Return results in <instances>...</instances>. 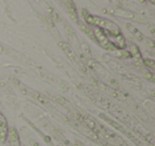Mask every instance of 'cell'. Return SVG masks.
I'll use <instances>...</instances> for the list:
<instances>
[{"label":"cell","instance_id":"6da1fadb","mask_svg":"<svg viewBox=\"0 0 155 146\" xmlns=\"http://www.w3.org/2000/svg\"><path fill=\"white\" fill-rule=\"evenodd\" d=\"M81 14H82L83 19L85 20L86 25L96 26L97 28L102 29V30H104V32H105L107 36H111L114 39L115 36H118V35L121 34V31H120L119 27L115 23L111 21V20L105 19L103 17L92 15L86 9H82L81 10Z\"/></svg>","mask_w":155,"mask_h":146},{"label":"cell","instance_id":"7a4b0ae2","mask_svg":"<svg viewBox=\"0 0 155 146\" xmlns=\"http://www.w3.org/2000/svg\"><path fill=\"white\" fill-rule=\"evenodd\" d=\"M105 11H107L112 15H116V16L122 17V18L134 20V21H137V23H140V24L149 23L147 18L144 16H142V15L136 14L134 12L127 11V10H123V9H109V10H105Z\"/></svg>","mask_w":155,"mask_h":146},{"label":"cell","instance_id":"3957f363","mask_svg":"<svg viewBox=\"0 0 155 146\" xmlns=\"http://www.w3.org/2000/svg\"><path fill=\"white\" fill-rule=\"evenodd\" d=\"M94 32H95V35H96V39H97V44H99V45L102 48H104L105 50L111 51V52L119 50L116 46L114 45V43L109 39V37L105 34L104 30H102V29H100V28H96L94 30Z\"/></svg>","mask_w":155,"mask_h":146},{"label":"cell","instance_id":"277c9868","mask_svg":"<svg viewBox=\"0 0 155 146\" xmlns=\"http://www.w3.org/2000/svg\"><path fill=\"white\" fill-rule=\"evenodd\" d=\"M63 2L67 12H68V14H69L70 18L72 20H75V23H78L79 21V13H78L77 6H75L73 0H63Z\"/></svg>","mask_w":155,"mask_h":146},{"label":"cell","instance_id":"5b68a950","mask_svg":"<svg viewBox=\"0 0 155 146\" xmlns=\"http://www.w3.org/2000/svg\"><path fill=\"white\" fill-rule=\"evenodd\" d=\"M58 46L62 48V50L66 54V56L69 58L70 60H71L75 64H79V65H81L80 64V61H79V59H78V57H77V54H75V51L72 50V48L70 47V45L69 44H67V43H65V42H58Z\"/></svg>","mask_w":155,"mask_h":146},{"label":"cell","instance_id":"8992f818","mask_svg":"<svg viewBox=\"0 0 155 146\" xmlns=\"http://www.w3.org/2000/svg\"><path fill=\"white\" fill-rule=\"evenodd\" d=\"M129 51H130L131 56H132V59L134 60V63H135L138 67L144 66V64H142V57H141L139 48L136 45H134V44H132V45L130 46V50Z\"/></svg>","mask_w":155,"mask_h":146},{"label":"cell","instance_id":"52a82bcc","mask_svg":"<svg viewBox=\"0 0 155 146\" xmlns=\"http://www.w3.org/2000/svg\"><path fill=\"white\" fill-rule=\"evenodd\" d=\"M77 24H78V26H79L80 30L82 31L84 34H86V35L88 36L89 39H92L94 43H97V39H96V35H95L94 29H92L88 25H86L85 23H82V21H80V20H79Z\"/></svg>","mask_w":155,"mask_h":146},{"label":"cell","instance_id":"ba28073f","mask_svg":"<svg viewBox=\"0 0 155 146\" xmlns=\"http://www.w3.org/2000/svg\"><path fill=\"white\" fill-rule=\"evenodd\" d=\"M75 127H77L78 129H79V131H80L81 133H83L84 135L88 137V138H90L92 140H94V141H97V142H99V141H100V139H99V137L97 135V133H95V132L92 131V130L89 129V128L82 126L80 123L78 124V122H75Z\"/></svg>","mask_w":155,"mask_h":146},{"label":"cell","instance_id":"9c48e42d","mask_svg":"<svg viewBox=\"0 0 155 146\" xmlns=\"http://www.w3.org/2000/svg\"><path fill=\"white\" fill-rule=\"evenodd\" d=\"M125 27H127V30L130 31L131 33L133 34L134 36L138 39V41H140V42H144V41H146V37H144V34L141 33L140 31H139L137 28H135L132 24H125Z\"/></svg>","mask_w":155,"mask_h":146},{"label":"cell","instance_id":"30bf717a","mask_svg":"<svg viewBox=\"0 0 155 146\" xmlns=\"http://www.w3.org/2000/svg\"><path fill=\"white\" fill-rule=\"evenodd\" d=\"M82 123L85 124L86 126H87V128H89V129L92 130V131H94L95 133H97V135H99L100 132H101V130L98 128L96 122H94L92 120H90V118H88V117H82Z\"/></svg>","mask_w":155,"mask_h":146},{"label":"cell","instance_id":"8fae6325","mask_svg":"<svg viewBox=\"0 0 155 146\" xmlns=\"http://www.w3.org/2000/svg\"><path fill=\"white\" fill-rule=\"evenodd\" d=\"M8 139L10 141V143H15V142H20L19 135L15 128H11L8 129Z\"/></svg>","mask_w":155,"mask_h":146},{"label":"cell","instance_id":"7c38bea8","mask_svg":"<svg viewBox=\"0 0 155 146\" xmlns=\"http://www.w3.org/2000/svg\"><path fill=\"white\" fill-rule=\"evenodd\" d=\"M100 117L101 118H103L104 121L106 122L107 124H109L111 126H113L114 128H116V129H119V130H123V128H122V126L120 125V124H118L117 122H115V121H113V120H111V118H108L107 116H105V115H103V114H100Z\"/></svg>","mask_w":155,"mask_h":146},{"label":"cell","instance_id":"4fadbf2b","mask_svg":"<svg viewBox=\"0 0 155 146\" xmlns=\"http://www.w3.org/2000/svg\"><path fill=\"white\" fill-rule=\"evenodd\" d=\"M113 54L115 57L121 58V59H130V58H132L130 51H127V50H116L114 51Z\"/></svg>","mask_w":155,"mask_h":146},{"label":"cell","instance_id":"5bb4252c","mask_svg":"<svg viewBox=\"0 0 155 146\" xmlns=\"http://www.w3.org/2000/svg\"><path fill=\"white\" fill-rule=\"evenodd\" d=\"M140 74H141V75H142V77H144V78H146V79H147V80H149V81L154 82L155 77H154V74H153L152 72H149V70H142V69H140Z\"/></svg>","mask_w":155,"mask_h":146},{"label":"cell","instance_id":"9a60e30c","mask_svg":"<svg viewBox=\"0 0 155 146\" xmlns=\"http://www.w3.org/2000/svg\"><path fill=\"white\" fill-rule=\"evenodd\" d=\"M142 64L147 68H150L151 70L155 69V61L152 59H142Z\"/></svg>","mask_w":155,"mask_h":146},{"label":"cell","instance_id":"2e32d148","mask_svg":"<svg viewBox=\"0 0 155 146\" xmlns=\"http://www.w3.org/2000/svg\"><path fill=\"white\" fill-rule=\"evenodd\" d=\"M8 139V128H0V140L4 142Z\"/></svg>","mask_w":155,"mask_h":146},{"label":"cell","instance_id":"e0dca14e","mask_svg":"<svg viewBox=\"0 0 155 146\" xmlns=\"http://www.w3.org/2000/svg\"><path fill=\"white\" fill-rule=\"evenodd\" d=\"M54 100H55L56 102H58L60 104H63V106H65V107H66L67 104H68V101H67L65 98H63V97H61V96H54Z\"/></svg>","mask_w":155,"mask_h":146},{"label":"cell","instance_id":"ac0fdd59","mask_svg":"<svg viewBox=\"0 0 155 146\" xmlns=\"http://www.w3.org/2000/svg\"><path fill=\"white\" fill-rule=\"evenodd\" d=\"M0 128H8V123H6V117L0 113Z\"/></svg>","mask_w":155,"mask_h":146},{"label":"cell","instance_id":"d6986e66","mask_svg":"<svg viewBox=\"0 0 155 146\" xmlns=\"http://www.w3.org/2000/svg\"><path fill=\"white\" fill-rule=\"evenodd\" d=\"M108 2L112 3L114 6H116V9H122V3L119 0H107Z\"/></svg>","mask_w":155,"mask_h":146},{"label":"cell","instance_id":"ffe728a7","mask_svg":"<svg viewBox=\"0 0 155 146\" xmlns=\"http://www.w3.org/2000/svg\"><path fill=\"white\" fill-rule=\"evenodd\" d=\"M34 1H36L37 3H39L42 6H44V8H46L47 10H49V11H51V9L49 8V6L47 4V2L45 1V0H34Z\"/></svg>","mask_w":155,"mask_h":146},{"label":"cell","instance_id":"44dd1931","mask_svg":"<svg viewBox=\"0 0 155 146\" xmlns=\"http://www.w3.org/2000/svg\"><path fill=\"white\" fill-rule=\"evenodd\" d=\"M150 31H151V33L154 34V27L153 26H150Z\"/></svg>","mask_w":155,"mask_h":146},{"label":"cell","instance_id":"7402d4cb","mask_svg":"<svg viewBox=\"0 0 155 146\" xmlns=\"http://www.w3.org/2000/svg\"><path fill=\"white\" fill-rule=\"evenodd\" d=\"M137 1H138V2H140V3H142V4L146 2V0H137Z\"/></svg>","mask_w":155,"mask_h":146}]
</instances>
